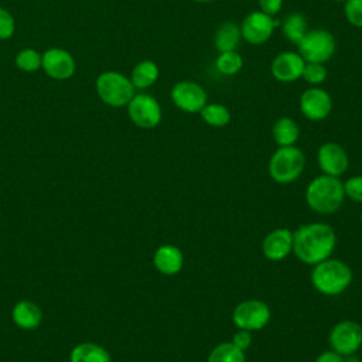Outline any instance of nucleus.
<instances>
[{"mask_svg": "<svg viewBox=\"0 0 362 362\" xmlns=\"http://www.w3.org/2000/svg\"><path fill=\"white\" fill-rule=\"evenodd\" d=\"M130 120L141 129H154L160 124L163 112L158 100L148 93H134L127 103Z\"/></svg>", "mask_w": 362, "mask_h": 362, "instance_id": "8", "label": "nucleus"}, {"mask_svg": "<svg viewBox=\"0 0 362 362\" xmlns=\"http://www.w3.org/2000/svg\"><path fill=\"white\" fill-rule=\"evenodd\" d=\"M16 30V20L13 14L0 7V40H8L13 37Z\"/></svg>", "mask_w": 362, "mask_h": 362, "instance_id": "31", "label": "nucleus"}, {"mask_svg": "<svg viewBox=\"0 0 362 362\" xmlns=\"http://www.w3.org/2000/svg\"><path fill=\"white\" fill-rule=\"evenodd\" d=\"M281 31H283V35L290 42L297 45L301 41V38L305 35V33L308 31V23H307L305 16L298 11L288 14L281 24Z\"/></svg>", "mask_w": 362, "mask_h": 362, "instance_id": "23", "label": "nucleus"}, {"mask_svg": "<svg viewBox=\"0 0 362 362\" xmlns=\"http://www.w3.org/2000/svg\"><path fill=\"white\" fill-rule=\"evenodd\" d=\"M69 362H110V356L103 346L93 342H83L71 351Z\"/></svg>", "mask_w": 362, "mask_h": 362, "instance_id": "22", "label": "nucleus"}, {"mask_svg": "<svg viewBox=\"0 0 362 362\" xmlns=\"http://www.w3.org/2000/svg\"><path fill=\"white\" fill-rule=\"evenodd\" d=\"M95 89L99 99L112 107L127 106L136 93L130 78L117 71L102 72L95 82Z\"/></svg>", "mask_w": 362, "mask_h": 362, "instance_id": "4", "label": "nucleus"}, {"mask_svg": "<svg viewBox=\"0 0 362 362\" xmlns=\"http://www.w3.org/2000/svg\"><path fill=\"white\" fill-rule=\"evenodd\" d=\"M257 4L260 11L274 17L281 10L283 0H257Z\"/></svg>", "mask_w": 362, "mask_h": 362, "instance_id": "33", "label": "nucleus"}, {"mask_svg": "<svg viewBox=\"0 0 362 362\" xmlns=\"http://www.w3.org/2000/svg\"><path fill=\"white\" fill-rule=\"evenodd\" d=\"M272 134H273V140L279 147L296 146L300 137V127L294 119L283 116L274 122Z\"/></svg>", "mask_w": 362, "mask_h": 362, "instance_id": "20", "label": "nucleus"}, {"mask_svg": "<svg viewBox=\"0 0 362 362\" xmlns=\"http://www.w3.org/2000/svg\"><path fill=\"white\" fill-rule=\"evenodd\" d=\"M344 14L348 23L356 28H362V0H345Z\"/></svg>", "mask_w": 362, "mask_h": 362, "instance_id": "29", "label": "nucleus"}, {"mask_svg": "<svg viewBox=\"0 0 362 362\" xmlns=\"http://www.w3.org/2000/svg\"><path fill=\"white\" fill-rule=\"evenodd\" d=\"M16 66L23 72H35L42 65V54L34 48H24L14 58Z\"/></svg>", "mask_w": 362, "mask_h": 362, "instance_id": "27", "label": "nucleus"}, {"mask_svg": "<svg viewBox=\"0 0 362 362\" xmlns=\"http://www.w3.org/2000/svg\"><path fill=\"white\" fill-rule=\"evenodd\" d=\"M44 72L57 81L69 79L76 69L75 59L71 52L62 48H48L42 54V65Z\"/></svg>", "mask_w": 362, "mask_h": 362, "instance_id": "14", "label": "nucleus"}, {"mask_svg": "<svg viewBox=\"0 0 362 362\" xmlns=\"http://www.w3.org/2000/svg\"><path fill=\"white\" fill-rule=\"evenodd\" d=\"M361 223H362V212H361Z\"/></svg>", "mask_w": 362, "mask_h": 362, "instance_id": "37", "label": "nucleus"}, {"mask_svg": "<svg viewBox=\"0 0 362 362\" xmlns=\"http://www.w3.org/2000/svg\"><path fill=\"white\" fill-rule=\"evenodd\" d=\"M352 281L351 267L339 259H325L314 264L311 270V283L314 288L324 296H338L344 293Z\"/></svg>", "mask_w": 362, "mask_h": 362, "instance_id": "3", "label": "nucleus"}, {"mask_svg": "<svg viewBox=\"0 0 362 362\" xmlns=\"http://www.w3.org/2000/svg\"><path fill=\"white\" fill-rule=\"evenodd\" d=\"M344 192L354 202H362V175H355L344 182Z\"/></svg>", "mask_w": 362, "mask_h": 362, "instance_id": "30", "label": "nucleus"}, {"mask_svg": "<svg viewBox=\"0 0 362 362\" xmlns=\"http://www.w3.org/2000/svg\"><path fill=\"white\" fill-rule=\"evenodd\" d=\"M304 165L305 157L298 147H279L269 160V174L279 184H290L301 175Z\"/></svg>", "mask_w": 362, "mask_h": 362, "instance_id": "5", "label": "nucleus"}, {"mask_svg": "<svg viewBox=\"0 0 362 362\" xmlns=\"http://www.w3.org/2000/svg\"><path fill=\"white\" fill-rule=\"evenodd\" d=\"M314 362H344V356L331 349L320 354Z\"/></svg>", "mask_w": 362, "mask_h": 362, "instance_id": "34", "label": "nucleus"}, {"mask_svg": "<svg viewBox=\"0 0 362 362\" xmlns=\"http://www.w3.org/2000/svg\"><path fill=\"white\" fill-rule=\"evenodd\" d=\"M317 163L322 174L341 177L348 170L349 157L341 144L327 141L321 144L317 151Z\"/></svg>", "mask_w": 362, "mask_h": 362, "instance_id": "13", "label": "nucleus"}, {"mask_svg": "<svg viewBox=\"0 0 362 362\" xmlns=\"http://www.w3.org/2000/svg\"><path fill=\"white\" fill-rule=\"evenodd\" d=\"M206 362H246L245 352L230 342L218 344L211 352Z\"/></svg>", "mask_w": 362, "mask_h": 362, "instance_id": "25", "label": "nucleus"}, {"mask_svg": "<svg viewBox=\"0 0 362 362\" xmlns=\"http://www.w3.org/2000/svg\"><path fill=\"white\" fill-rule=\"evenodd\" d=\"M304 65L305 61L297 51H283L273 58L270 72L276 81L290 83L301 78Z\"/></svg>", "mask_w": 362, "mask_h": 362, "instance_id": "15", "label": "nucleus"}, {"mask_svg": "<svg viewBox=\"0 0 362 362\" xmlns=\"http://www.w3.org/2000/svg\"><path fill=\"white\" fill-rule=\"evenodd\" d=\"M345 199L344 182L339 177L318 175L305 188V202L317 214L329 215L337 212Z\"/></svg>", "mask_w": 362, "mask_h": 362, "instance_id": "2", "label": "nucleus"}, {"mask_svg": "<svg viewBox=\"0 0 362 362\" xmlns=\"http://www.w3.org/2000/svg\"><path fill=\"white\" fill-rule=\"evenodd\" d=\"M158 76V65L151 59H144L134 65L130 74V81L136 89H147L157 82Z\"/></svg>", "mask_w": 362, "mask_h": 362, "instance_id": "21", "label": "nucleus"}, {"mask_svg": "<svg viewBox=\"0 0 362 362\" xmlns=\"http://www.w3.org/2000/svg\"><path fill=\"white\" fill-rule=\"evenodd\" d=\"M240 25L242 38L252 45H262L270 40L274 28L279 25V20L260 10L249 13Z\"/></svg>", "mask_w": 362, "mask_h": 362, "instance_id": "11", "label": "nucleus"}, {"mask_svg": "<svg viewBox=\"0 0 362 362\" xmlns=\"http://www.w3.org/2000/svg\"><path fill=\"white\" fill-rule=\"evenodd\" d=\"M262 252L272 262L286 259L293 252V230L287 228L270 230L262 242Z\"/></svg>", "mask_w": 362, "mask_h": 362, "instance_id": "16", "label": "nucleus"}, {"mask_svg": "<svg viewBox=\"0 0 362 362\" xmlns=\"http://www.w3.org/2000/svg\"><path fill=\"white\" fill-rule=\"evenodd\" d=\"M344 362H362L359 356H356L355 354L352 355H348V356H344Z\"/></svg>", "mask_w": 362, "mask_h": 362, "instance_id": "35", "label": "nucleus"}, {"mask_svg": "<svg viewBox=\"0 0 362 362\" xmlns=\"http://www.w3.org/2000/svg\"><path fill=\"white\" fill-rule=\"evenodd\" d=\"M215 68L226 76L236 75L243 68V58L238 51L219 52L215 59Z\"/></svg>", "mask_w": 362, "mask_h": 362, "instance_id": "26", "label": "nucleus"}, {"mask_svg": "<svg viewBox=\"0 0 362 362\" xmlns=\"http://www.w3.org/2000/svg\"><path fill=\"white\" fill-rule=\"evenodd\" d=\"M201 119L211 127H223L230 122V110L222 103H206L201 112Z\"/></svg>", "mask_w": 362, "mask_h": 362, "instance_id": "24", "label": "nucleus"}, {"mask_svg": "<svg viewBox=\"0 0 362 362\" xmlns=\"http://www.w3.org/2000/svg\"><path fill=\"white\" fill-rule=\"evenodd\" d=\"M153 263L161 274L174 276L180 273L184 266V255L174 245H163L156 250Z\"/></svg>", "mask_w": 362, "mask_h": 362, "instance_id": "17", "label": "nucleus"}, {"mask_svg": "<svg viewBox=\"0 0 362 362\" xmlns=\"http://www.w3.org/2000/svg\"><path fill=\"white\" fill-rule=\"evenodd\" d=\"M42 313L40 307L28 300L18 301L13 308V321L23 329H34L40 325Z\"/></svg>", "mask_w": 362, "mask_h": 362, "instance_id": "19", "label": "nucleus"}, {"mask_svg": "<svg viewBox=\"0 0 362 362\" xmlns=\"http://www.w3.org/2000/svg\"><path fill=\"white\" fill-rule=\"evenodd\" d=\"M300 110L311 122H320L329 116L332 110L331 95L320 86H311L305 89L300 96Z\"/></svg>", "mask_w": 362, "mask_h": 362, "instance_id": "12", "label": "nucleus"}, {"mask_svg": "<svg viewBox=\"0 0 362 362\" xmlns=\"http://www.w3.org/2000/svg\"><path fill=\"white\" fill-rule=\"evenodd\" d=\"M240 41H242L240 25L233 21H223L215 30L214 45L218 52L238 51Z\"/></svg>", "mask_w": 362, "mask_h": 362, "instance_id": "18", "label": "nucleus"}, {"mask_svg": "<svg viewBox=\"0 0 362 362\" xmlns=\"http://www.w3.org/2000/svg\"><path fill=\"white\" fill-rule=\"evenodd\" d=\"M170 98L175 107L185 113H199L208 103L206 90L198 82L189 79L178 81L171 88Z\"/></svg>", "mask_w": 362, "mask_h": 362, "instance_id": "10", "label": "nucleus"}, {"mask_svg": "<svg viewBox=\"0 0 362 362\" xmlns=\"http://www.w3.org/2000/svg\"><path fill=\"white\" fill-rule=\"evenodd\" d=\"M334 1H345V0H334Z\"/></svg>", "mask_w": 362, "mask_h": 362, "instance_id": "38", "label": "nucleus"}, {"mask_svg": "<svg viewBox=\"0 0 362 362\" xmlns=\"http://www.w3.org/2000/svg\"><path fill=\"white\" fill-rule=\"evenodd\" d=\"M252 341H253L252 332H250V331H246V329H238V331L233 334V337H232V344H233L235 346H238L239 349H242L243 352L250 348Z\"/></svg>", "mask_w": 362, "mask_h": 362, "instance_id": "32", "label": "nucleus"}, {"mask_svg": "<svg viewBox=\"0 0 362 362\" xmlns=\"http://www.w3.org/2000/svg\"><path fill=\"white\" fill-rule=\"evenodd\" d=\"M272 317L269 305L262 300L240 301L232 311V321L238 329L259 331L264 328Z\"/></svg>", "mask_w": 362, "mask_h": 362, "instance_id": "7", "label": "nucleus"}, {"mask_svg": "<svg viewBox=\"0 0 362 362\" xmlns=\"http://www.w3.org/2000/svg\"><path fill=\"white\" fill-rule=\"evenodd\" d=\"M327 76H328V72L324 64H317V62H305L301 74V78L311 86L321 85L327 79Z\"/></svg>", "mask_w": 362, "mask_h": 362, "instance_id": "28", "label": "nucleus"}, {"mask_svg": "<svg viewBox=\"0 0 362 362\" xmlns=\"http://www.w3.org/2000/svg\"><path fill=\"white\" fill-rule=\"evenodd\" d=\"M335 243V232L328 223H305L293 232V252L297 259L310 266L331 257Z\"/></svg>", "mask_w": 362, "mask_h": 362, "instance_id": "1", "label": "nucleus"}, {"mask_svg": "<svg viewBox=\"0 0 362 362\" xmlns=\"http://www.w3.org/2000/svg\"><path fill=\"white\" fill-rule=\"evenodd\" d=\"M328 342L337 354L342 356L352 355L362 346V327L352 320L339 321L332 327Z\"/></svg>", "mask_w": 362, "mask_h": 362, "instance_id": "9", "label": "nucleus"}, {"mask_svg": "<svg viewBox=\"0 0 362 362\" xmlns=\"http://www.w3.org/2000/svg\"><path fill=\"white\" fill-rule=\"evenodd\" d=\"M297 52L305 62L325 64L329 61L337 49L334 35L325 28H313L305 33L297 44Z\"/></svg>", "mask_w": 362, "mask_h": 362, "instance_id": "6", "label": "nucleus"}, {"mask_svg": "<svg viewBox=\"0 0 362 362\" xmlns=\"http://www.w3.org/2000/svg\"><path fill=\"white\" fill-rule=\"evenodd\" d=\"M194 1H197V3H209L212 0H194Z\"/></svg>", "mask_w": 362, "mask_h": 362, "instance_id": "36", "label": "nucleus"}]
</instances>
